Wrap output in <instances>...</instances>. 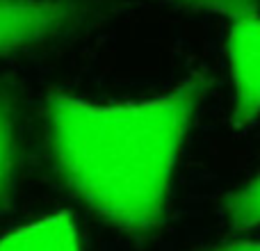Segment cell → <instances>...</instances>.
<instances>
[{"instance_id": "cell-1", "label": "cell", "mask_w": 260, "mask_h": 251, "mask_svg": "<svg viewBox=\"0 0 260 251\" xmlns=\"http://www.w3.org/2000/svg\"><path fill=\"white\" fill-rule=\"evenodd\" d=\"M206 87L197 73L169 94L128 105L53 94L48 133L57 171L110 224L151 231L162 219L171 174Z\"/></svg>"}, {"instance_id": "cell-2", "label": "cell", "mask_w": 260, "mask_h": 251, "mask_svg": "<svg viewBox=\"0 0 260 251\" xmlns=\"http://www.w3.org/2000/svg\"><path fill=\"white\" fill-rule=\"evenodd\" d=\"M82 18L73 0H0V55L48 44Z\"/></svg>"}, {"instance_id": "cell-3", "label": "cell", "mask_w": 260, "mask_h": 251, "mask_svg": "<svg viewBox=\"0 0 260 251\" xmlns=\"http://www.w3.org/2000/svg\"><path fill=\"white\" fill-rule=\"evenodd\" d=\"M233 78V125L247 128L260 117V16L244 14L233 21L229 35Z\"/></svg>"}, {"instance_id": "cell-4", "label": "cell", "mask_w": 260, "mask_h": 251, "mask_svg": "<svg viewBox=\"0 0 260 251\" xmlns=\"http://www.w3.org/2000/svg\"><path fill=\"white\" fill-rule=\"evenodd\" d=\"M0 251H82L69 215H53L0 238Z\"/></svg>"}, {"instance_id": "cell-5", "label": "cell", "mask_w": 260, "mask_h": 251, "mask_svg": "<svg viewBox=\"0 0 260 251\" xmlns=\"http://www.w3.org/2000/svg\"><path fill=\"white\" fill-rule=\"evenodd\" d=\"M16 155V103L9 94H0V203L12 190Z\"/></svg>"}, {"instance_id": "cell-6", "label": "cell", "mask_w": 260, "mask_h": 251, "mask_svg": "<svg viewBox=\"0 0 260 251\" xmlns=\"http://www.w3.org/2000/svg\"><path fill=\"white\" fill-rule=\"evenodd\" d=\"M226 212H229V219L233 222V226L238 229L260 226V178L240 190L238 194H233L226 203Z\"/></svg>"}, {"instance_id": "cell-7", "label": "cell", "mask_w": 260, "mask_h": 251, "mask_svg": "<svg viewBox=\"0 0 260 251\" xmlns=\"http://www.w3.org/2000/svg\"><path fill=\"white\" fill-rule=\"evenodd\" d=\"M185 3L194 5L199 9L215 12V14H229L233 18L251 14L253 7H256V0H185Z\"/></svg>"}, {"instance_id": "cell-8", "label": "cell", "mask_w": 260, "mask_h": 251, "mask_svg": "<svg viewBox=\"0 0 260 251\" xmlns=\"http://www.w3.org/2000/svg\"><path fill=\"white\" fill-rule=\"evenodd\" d=\"M212 251H260V242H240V244H229V247H219Z\"/></svg>"}]
</instances>
